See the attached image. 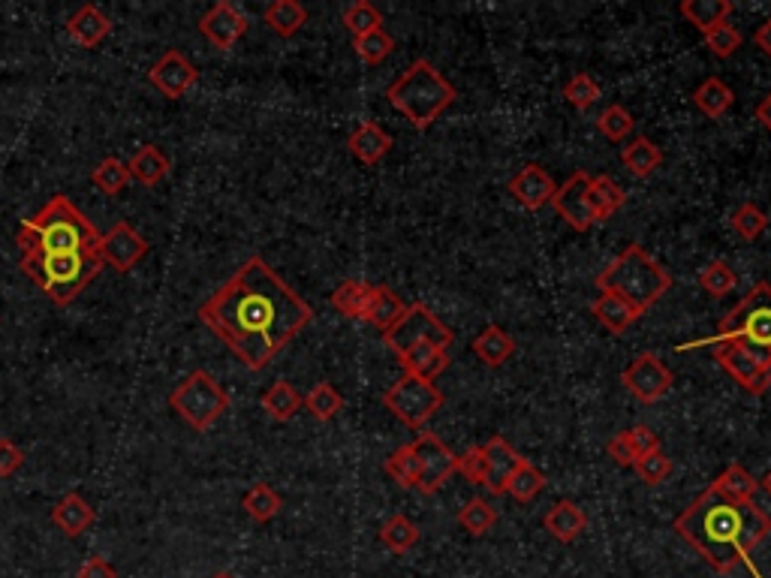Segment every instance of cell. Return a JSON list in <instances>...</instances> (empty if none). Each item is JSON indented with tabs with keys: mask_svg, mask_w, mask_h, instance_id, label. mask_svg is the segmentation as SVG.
I'll use <instances>...</instances> for the list:
<instances>
[{
	"mask_svg": "<svg viewBox=\"0 0 771 578\" xmlns=\"http://www.w3.org/2000/svg\"><path fill=\"white\" fill-rule=\"evenodd\" d=\"M200 320L247 371H266L271 359L311 325L313 308L262 256H250L215 296L205 298Z\"/></svg>",
	"mask_w": 771,
	"mask_h": 578,
	"instance_id": "1",
	"label": "cell"
},
{
	"mask_svg": "<svg viewBox=\"0 0 771 578\" xmlns=\"http://www.w3.org/2000/svg\"><path fill=\"white\" fill-rule=\"evenodd\" d=\"M676 534L705 564L718 573H735L738 566H747L750 576H759V569L750 561L757 545L771 537L769 512L759 510L757 503H730L711 488H705L688 510L676 518Z\"/></svg>",
	"mask_w": 771,
	"mask_h": 578,
	"instance_id": "2",
	"label": "cell"
},
{
	"mask_svg": "<svg viewBox=\"0 0 771 578\" xmlns=\"http://www.w3.org/2000/svg\"><path fill=\"white\" fill-rule=\"evenodd\" d=\"M100 232L67 196H54L37 217L18 227L15 244L25 254H100Z\"/></svg>",
	"mask_w": 771,
	"mask_h": 578,
	"instance_id": "3",
	"label": "cell"
},
{
	"mask_svg": "<svg viewBox=\"0 0 771 578\" xmlns=\"http://www.w3.org/2000/svg\"><path fill=\"white\" fill-rule=\"evenodd\" d=\"M455 85L447 81V76L434 67L432 61L416 57L410 67L398 76V79L386 88V100L389 106L404 115L410 127L416 130H428L452 103H455Z\"/></svg>",
	"mask_w": 771,
	"mask_h": 578,
	"instance_id": "4",
	"label": "cell"
},
{
	"mask_svg": "<svg viewBox=\"0 0 771 578\" xmlns=\"http://www.w3.org/2000/svg\"><path fill=\"white\" fill-rule=\"evenodd\" d=\"M596 290L600 293H615V296H621L624 301H630L633 308L645 313L672 290V274L645 247L627 244L621 254L596 274Z\"/></svg>",
	"mask_w": 771,
	"mask_h": 578,
	"instance_id": "5",
	"label": "cell"
},
{
	"mask_svg": "<svg viewBox=\"0 0 771 578\" xmlns=\"http://www.w3.org/2000/svg\"><path fill=\"white\" fill-rule=\"evenodd\" d=\"M106 262L100 254H25L22 271L54 305H69L88 290Z\"/></svg>",
	"mask_w": 771,
	"mask_h": 578,
	"instance_id": "6",
	"label": "cell"
},
{
	"mask_svg": "<svg viewBox=\"0 0 771 578\" xmlns=\"http://www.w3.org/2000/svg\"><path fill=\"white\" fill-rule=\"evenodd\" d=\"M745 344L771 352V283L759 281L735 308L720 320L718 337L708 344Z\"/></svg>",
	"mask_w": 771,
	"mask_h": 578,
	"instance_id": "7",
	"label": "cell"
},
{
	"mask_svg": "<svg viewBox=\"0 0 771 578\" xmlns=\"http://www.w3.org/2000/svg\"><path fill=\"white\" fill-rule=\"evenodd\" d=\"M169 407L188 422L190 428L208 431L230 410V395L208 371H193L172 389Z\"/></svg>",
	"mask_w": 771,
	"mask_h": 578,
	"instance_id": "8",
	"label": "cell"
},
{
	"mask_svg": "<svg viewBox=\"0 0 771 578\" xmlns=\"http://www.w3.org/2000/svg\"><path fill=\"white\" fill-rule=\"evenodd\" d=\"M383 403H386V410H389L398 422H404L407 428L422 431L437 416V410L444 407V395H440V389H437L434 383H428V380L404 374V377H398L393 386L386 389Z\"/></svg>",
	"mask_w": 771,
	"mask_h": 578,
	"instance_id": "9",
	"label": "cell"
},
{
	"mask_svg": "<svg viewBox=\"0 0 771 578\" xmlns=\"http://www.w3.org/2000/svg\"><path fill=\"white\" fill-rule=\"evenodd\" d=\"M383 337H386V347L395 356H401V352H407L410 347H420V344H432V347L449 350V344L455 341V332L447 323H440V317L428 305L416 301V305L407 308L398 325L389 329Z\"/></svg>",
	"mask_w": 771,
	"mask_h": 578,
	"instance_id": "10",
	"label": "cell"
},
{
	"mask_svg": "<svg viewBox=\"0 0 771 578\" xmlns=\"http://www.w3.org/2000/svg\"><path fill=\"white\" fill-rule=\"evenodd\" d=\"M715 359L747 395H766L771 389V352L745 344H715Z\"/></svg>",
	"mask_w": 771,
	"mask_h": 578,
	"instance_id": "11",
	"label": "cell"
},
{
	"mask_svg": "<svg viewBox=\"0 0 771 578\" xmlns=\"http://www.w3.org/2000/svg\"><path fill=\"white\" fill-rule=\"evenodd\" d=\"M621 383L627 386V391L642 403H657L664 398L666 391L672 389L676 374L664 364V359L657 352H639L633 362L624 368Z\"/></svg>",
	"mask_w": 771,
	"mask_h": 578,
	"instance_id": "12",
	"label": "cell"
},
{
	"mask_svg": "<svg viewBox=\"0 0 771 578\" xmlns=\"http://www.w3.org/2000/svg\"><path fill=\"white\" fill-rule=\"evenodd\" d=\"M413 449H416V455H420L422 461V476L416 491L432 498V494H437V491L444 488L449 476L455 473L459 455H455L437 434H432V431H420V437L413 440Z\"/></svg>",
	"mask_w": 771,
	"mask_h": 578,
	"instance_id": "13",
	"label": "cell"
},
{
	"mask_svg": "<svg viewBox=\"0 0 771 578\" xmlns=\"http://www.w3.org/2000/svg\"><path fill=\"white\" fill-rule=\"evenodd\" d=\"M149 254V242L136 232L130 223H115L108 229L106 235L100 239V259L112 266L118 274L133 271L142 259Z\"/></svg>",
	"mask_w": 771,
	"mask_h": 578,
	"instance_id": "14",
	"label": "cell"
},
{
	"mask_svg": "<svg viewBox=\"0 0 771 578\" xmlns=\"http://www.w3.org/2000/svg\"><path fill=\"white\" fill-rule=\"evenodd\" d=\"M247 27H250L247 15H244L232 0H217L215 7L200 18V30H203V37L211 42L215 49H220V52L235 49V42L242 40L244 34H247Z\"/></svg>",
	"mask_w": 771,
	"mask_h": 578,
	"instance_id": "15",
	"label": "cell"
},
{
	"mask_svg": "<svg viewBox=\"0 0 771 578\" xmlns=\"http://www.w3.org/2000/svg\"><path fill=\"white\" fill-rule=\"evenodd\" d=\"M149 81L160 91L163 97H169V100H181V97L188 94L190 88L200 81V69L193 67L178 49H169V52H163L160 57L151 64Z\"/></svg>",
	"mask_w": 771,
	"mask_h": 578,
	"instance_id": "16",
	"label": "cell"
},
{
	"mask_svg": "<svg viewBox=\"0 0 771 578\" xmlns=\"http://www.w3.org/2000/svg\"><path fill=\"white\" fill-rule=\"evenodd\" d=\"M588 188H591V176L584 169H579L552 196L557 217H564L576 232H588L596 223L594 215H591V205H588Z\"/></svg>",
	"mask_w": 771,
	"mask_h": 578,
	"instance_id": "17",
	"label": "cell"
},
{
	"mask_svg": "<svg viewBox=\"0 0 771 578\" xmlns=\"http://www.w3.org/2000/svg\"><path fill=\"white\" fill-rule=\"evenodd\" d=\"M483 455H486V479H483V488L488 494H506V485L513 479V473L518 471V464L525 458L515 452L513 446L506 437L494 434L488 444H483Z\"/></svg>",
	"mask_w": 771,
	"mask_h": 578,
	"instance_id": "18",
	"label": "cell"
},
{
	"mask_svg": "<svg viewBox=\"0 0 771 578\" xmlns=\"http://www.w3.org/2000/svg\"><path fill=\"white\" fill-rule=\"evenodd\" d=\"M557 184L552 181V176L542 169V166H537V163H528L525 169H518L513 178H510V193H513V200L522 205V208H528V211H540L542 205H549L552 202V196H555Z\"/></svg>",
	"mask_w": 771,
	"mask_h": 578,
	"instance_id": "19",
	"label": "cell"
},
{
	"mask_svg": "<svg viewBox=\"0 0 771 578\" xmlns=\"http://www.w3.org/2000/svg\"><path fill=\"white\" fill-rule=\"evenodd\" d=\"M67 34L81 49H97L112 34V18L103 10H97L94 3H81L67 18Z\"/></svg>",
	"mask_w": 771,
	"mask_h": 578,
	"instance_id": "20",
	"label": "cell"
},
{
	"mask_svg": "<svg viewBox=\"0 0 771 578\" xmlns=\"http://www.w3.org/2000/svg\"><path fill=\"white\" fill-rule=\"evenodd\" d=\"M347 151H350L356 160L362 166H377L389 151H393V136L386 133L380 124L362 121L347 139Z\"/></svg>",
	"mask_w": 771,
	"mask_h": 578,
	"instance_id": "21",
	"label": "cell"
},
{
	"mask_svg": "<svg viewBox=\"0 0 771 578\" xmlns=\"http://www.w3.org/2000/svg\"><path fill=\"white\" fill-rule=\"evenodd\" d=\"M52 522H54V527L64 534V537L76 539V537H81L88 527L94 525L97 512H94V506L88 503V500L81 498V494L69 491V494H64V498L54 503Z\"/></svg>",
	"mask_w": 771,
	"mask_h": 578,
	"instance_id": "22",
	"label": "cell"
},
{
	"mask_svg": "<svg viewBox=\"0 0 771 578\" xmlns=\"http://www.w3.org/2000/svg\"><path fill=\"white\" fill-rule=\"evenodd\" d=\"M542 525H545V530H549L557 542L569 545V542H576V539L584 534L588 515H584L582 506H576L573 500H561V503H555L552 510L545 512Z\"/></svg>",
	"mask_w": 771,
	"mask_h": 578,
	"instance_id": "23",
	"label": "cell"
},
{
	"mask_svg": "<svg viewBox=\"0 0 771 578\" xmlns=\"http://www.w3.org/2000/svg\"><path fill=\"white\" fill-rule=\"evenodd\" d=\"M591 313L603 323V329H609L612 335H624V332L633 323H639V317H642V310H637L630 301H624V298L615 296V293H600V296L591 301Z\"/></svg>",
	"mask_w": 771,
	"mask_h": 578,
	"instance_id": "24",
	"label": "cell"
},
{
	"mask_svg": "<svg viewBox=\"0 0 771 578\" xmlns=\"http://www.w3.org/2000/svg\"><path fill=\"white\" fill-rule=\"evenodd\" d=\"M127 169H130V178L139 181L142 188H157L163 178L172 172V163H169V157L157 145H142L127 160Z\"/></svg>",
	"mask_w": 771,
	"mask_h": 578,
	"instance_id": "25",
	"label": "cell"
},
{
	"mask_svg": "<svg viewBox=\"0 0 771 578\" xmlns=\"http://www.w3.org/2000/svg\"><path fill=\"white\" fill-rule=\"evenodd\" d=\"M398 359H401V364H404V374L428 380V383H434V380L440 377V374L449 368V352L440 350V347H432V344L410 347V350L401 352Z\"/></svg>",
	"mask_w": 771,
	"mask_h": 578,
	"instance_id": "26",
	"label": "cell"
},
{
	"mask_svg": "<svg viewBox=\"0 0 771 578\" xmlns=\"http://www.w3.org/2000/svg\"><path fill=\"white\" fill-rule=\"evenodd\" d=\"M624 202H627V193H624V188L618 184V181H615V178H609V176L591 178V188H588V205H591V215H594L596 223L618 215V211L624 208Z\"/></svg>",
	"mask_w": 771,
	"mask_h": 578,
	"instance_id": "27",
	"label": "cell"
},
{
	"mask_svg": "<svg viewBox=\"0 0 771 578\" xmlns=\"http://www.w3.org/2000/svg\"><path fill=\"white\" fill-rule=\"evenodd\" d=\"M621 160L624 166L630 169V176L651 178L664 166V151H660V145H657L654 139H648V136H637L630 145H624Z\"/></svg>",
	"mask_w": 771,
	"mask_h": 578,
	"instance_id": "28",
	"label": "cell"
},
{
	"mask_svg": "<svg viewBox=\"0 0 771 578\" xmlns=\"http://www.w3.org/2000/svg\"><path fill=\"white\" fill-rule=\"evenodd\" d=\"M708 488L723 500H730V503H750L754 494H757L759 483L750 476L745 464H730Z\"/></svg>",
	"mask_w": 771,
	"mask_h": 578,
	"instance_id": "29",
	"label": "cell"
},
{
	"mask_svg": "<svg viewBox=\"0 0 771 578\" xmlns=\"http://www.w3.org/2000/svg\"><path fill=\"white\" fill-rule=\"evenodd\" d=\"M374 298V283L368 281H344L332 293V308L347 320H365L368 305Z\"/></svg>",
	"mask_w": 771,
	"mask_h": 578,
	"instance_id": "30",
	"label": "cell"
},
{
	"mask_svg": "<svg viewBox=\"0 0 771 578\" xmlns=\"http://www.w3.org/2000/svg\"><path fill=\"white\" fill-rule=\"evenodd\" d=\"M404 313H407V305L401 301V298L395 296L389 286H374V298H371V305H368L365 323H371L374 329H380V332L386 335L389 329L398 325V320H401Z\"/></svg>",
	"mask_w": 771,
	"mask_h": 578,
	"instance_id": "31",
	"label": "cell"
},
{
	"mask_svg": "<svg viewBox=\"0 0 771 578\" xmlns=\"http://www.w3.org/2000/svg\"><path fill=\"white\" fill-rule=\"evenodd\" d=\"M262 18H266V25H269L278 37L290 40V37H296L298 30L305 27V22H308V10H305L298 0H274V3L266 7Z\"/></svg>",
	"mask_w": 771,
	"mask_h": 578,
	"instance_id": "32",
	"label": "cell"
},
{
	"mask_svg": "<svg viewBox=\"0 0 771 578\" xmlns=\"http://www.w3.org/2000/svg\"><path fill=\"white\" fill-rule=\"evenodd\" d=\"M693 103H696V108H699L703 115H708L711 121H718V118H723L732 108L735 94H732V88L727 81L711 76V79H705L703 85L693 91Z\"/></svg>",
	"mask_w": 771,
	"mask_h": 578,
	"instance_id": "33",
	"label": "cell"
},
{
	"mask_svg": "<svg viewBox=\"0 0 771 578\" xmlns=\"http://www.w3.org/2000/svg\"><path fill=\"white\" fill-rule=\"evenodd\" d=\"M259 403H262V410H266L271 419L290 422V419L301 410V395H298L296 386H293L290 380H278V383H271L269 389L262 391Z\"/></svg>",
	"mask_w": 771,
	"mask_h": 578,
	"instance_id": "34",
	"label": "cell"
},
{
	"mask_svg": "<svg viewBox=\"0 0 771 578\" xmlns=\"http://www.w3.org/2000/svg\"><path fill=\"white\" fill-rule=\"evenodd\" d=\"M730 10V0H681L678 3V13L684 15L693 27H699L703 34H708L711 27L723 25Z\"/></svg>",
	"mask_w": 771,
	"mask_h": 578,
	"instance_id": "35",
	"label": "cell"
},
{
	"mask_svg": "<svg viewBox=\"0 0 771 578\" xmlns=\"http://www.w3.org/2000/svg\"><path fill=\"white\" fill-rule=\"evenodd\" d=\"M474 352L488 368H501L515 352V341L503 332L501 325H486V329L476 335Z\"/></svg>",
	"mask_w": 771,
	"mask_h": 578,
	"instance_id": "36",
	"label": "cell"
},
{
	"mask_svg": "<svg viewBox=\"0 0 771 578\" xmlns=\"http://www.w3.org/2000/svg\"><path fill=\"white\" fill-rule=\"evenodd\" d=\"M380 542H383L389 552L407 554L410 549H416V542H420V527L413 525L404 512H395V515H389V518L380 525Z\"/></svg>",
	"mask_w": 771,
	"mask_h": 578,
	"instance_id": "37",
	"label": "cell"
},
{
	"mask_svg": "<svg viewBox=\"0 0 771 578\" xmlns=\"http://www.w3.org/2000/svg\"><path fill=\"white\" fill-rule=\"evenodd\" d=\"M386 473H389V479L401 485V488H416V485H420L422 461L420 455H416L413 444L398 446L393 455L386 458Z\"/></svg>",
	"mask_w": 771,
	"mask_h": 578,
	"instance_id": "38",
	"label": "cell"
},
{
	"mask_svg": "<svg viewBox=\"0 0 771 578\" xmlns=\"http://www.w3.org/2000/svg\"><path fill=\"white\" fill-rule=\"evenodd\" d=\"M242 506L254 522L266 525V522H271V518H278V512H281V506H284V500H281V494H278L271 485L257 483L247 494H244Z\"/></svg>",
	"mask_w": 771,
	"mask_h": 578,
	"instance_id": "39",
	"label": "cell"
},
{
	"mask_svg": "<svg viewBox=\"0 0 771 578\" xmlns=\"http://www.w3.org/2000/svg\"><path fill=\"white\" fill-rule=\"evenodd\" d=\"M459 525L471 537H486L488 530L498 525V510L486 498H471L459 510Z\"/></svg>",
	"mask_w": 771,
	"mask_h": 578,
	"instance_id": "40",
	"label": "cell"
},
{
	"mask_svg": "<svg viewBox=\"0 0 771 578\" xmlns=\"http://www.w3.org/2000/svg\"><path fill=\"white\" fill-rule=\"evenodd\" d=\"M301 403H305V410H308L317 422H332V419L344 410V398H340V391L335 389L332 383H317V386L301 398Z\"/></svg>",
	"mask_w": 771,
	"mask_h": 578,
	"instance_id": "41",
	"label": "cell"
},
{
	"mask_svg": "<svg viewBox=\"0 0 771 578\" xmlns=\"http://www.w3.org/2000/svg\"><path fill=\"white\" fill-rule=\"evenodd\" d=\"M91 181L100 193L106 196H118L121 190H127V184L133 181L130 178V169H127V160H118V157H106L94 166L91 172Z\"/></svg>",
	"mask_w": 771,
	"mask_h": 578,
	"instance_id": "42",
	"label": "cell"
},
{
	"mask_svg": "<svg viewBox=\"0 0 771 578\" xmlns=\"http://www.w3.org/2000/svg\"><path fill=\"white\" fill-rule=\"evenodd\" d=\"M542 488H545V476H542L540 467H534L528 458H525V461L518 464V471L513 473L510 485H506V494L518 500V503H530V500L540 494Z\"/></svg>",
	"mask_w": 771,
	"mask_h": 578,
	"instance_id": "43",
	"label": "cell"
},
{
	"mask_svg": "<svg viewBox=\"0 0 771 578\" xmlns=\"http://www.w3.org/2000/svg\"><path fill=\"white\" fill-rule=\"evenodd\" d=\"M344 27L350 30L352 40H359V37H368V34H374V30L383 27V13L374 3H368V0H356V3H350L344 10Z\"/></svg>",
	"mask_w": 771,
	"mask_h": 578,
	"instance_id": "44",
	"label": "cell"
},
{
	"mask_svg": "<svg viewBox=\"0 0 771 578\" xmlns=\"http://www.w3.org/2000/svg\"><path fill=\"white\" fill-rule=\"evenodd\" d=\"M730 227L735 229L745 242H757L759 235L769 229V215H766L759 205H754V202H745V205H738V208L732 211Z\"/></svg>",
	"mask_w": 771,
	"mask_h": 578,
	"instance_id": "45",
	"label": "cell"
},
{
	"mask_svg": "<svg viewBox=\"0 0 771 578\" xmlns=\"http://www.w3.org/2000/svg\"><path fill=\"white\" fill-rule=\"evenodd\" d=\"M735 283H738V278H735V271L730 269V262H723V259H715L711 266H705V269L699 271V286H703L705 296H730L732 290H735Z\"/></svg>",
	"mask_w": 771,
	"mask_h": 578,
	"instance_id": "46",
	"label": "cell"
},
{
	"mask_svg": "<svg viewBox=\"0 0 771 578\" xmlns=\"http://www.w3.org/2000/svg\"><path fill=\"white\" fill-rule=\"evenodd\" d=\"M596 127H600V133L606 136L609 142H624L627 136L637 130V121H633V115H630L621 103H612V106L600 112Z\"/></svg>",
	"mask_w": 771,
	"mask_h": 578,
	"instance_id": "47",
	"label": "cell"
},
{
	"mask_svg": "<svg viewBox=\"0 0 771 578\" xmlns=\"http://www.w3.org/2000/svg\"><path fill=\"white\" fill-rule=\"evenodd\" d=\"M352 49H356V54L362 57V64L377 67V64H383V61L395 52V40L383 30V27H380V30H374V34H368V37L352 40Z\"/></svg>",
	"mask_w": 771,
	"mask_h": 578,
	"instance_id": "48",
	"label": "cell"
},
{
	"mask_svg": "<svg viewBox=\"0 0 771 578\" xmlns=\"http://www.w3.org/2000/svg\"><path fill=\"white\" fill-rule=\"evenodd\" d=\"M633 471L639 473V479H642V483L651 485V488H657V485H664L666 479L672 476L676 464H672V458L666 455L664 449H657V452H648V455L637 458Z\"/></svg>",
	"mask_w": 771,
	"mask_h": 578,
	"instance_id": "49",
	"label": "cell"
},
{
	"mask_svg": "<svg viewBox=\"0 0 771 578\" xmlns=\"http://www.w3.org/2000/svg\"><path fill=\"white\" fill-rule=\"evenodd\" d=\"M564 97H567V103L573 108L588 112V108L594 106L596 100L603 97V91H600V85H596L588 73H576V76L564 85Z\"/></svg>",
	"mask_w": 771,
	"mask_h": 578,
	"instance_id": "50",
	"label": "cell"
},
{
	"mask_svg": "<svg viewBox=\"0 0 771 578\" xmlns=\"http://www.w3.org/2000/svg\"><path fill=\"white\" fill-rule=\"evenodd\" d=\"M703 37H705V46H708L711 54L720 57V61H727V57H732V54L742 49V34H738L732 25H727V22L718 27H711L708 34H703Z\"/></svg>",
	"mask_w": 771,
	"mask_h": 578,
	"instance_id": "51",
	"label": "cell"
},
{
	"mask_svg": "<svg viewBox=\"0 0 771 578\" xmlns=\"http://www.w3.org/2000/svg\"><path fill=\"white\" fill-rule=\"evenodd\" d=\"M455 473H461L467 483L483 485V479H486V455H483V446H471L464 455H459Z\"/></svg>",
	"mask_w": 771,
	"mask_h": 578,
	"instance_id": "52",
	"label": "cell"
},
{
	"mask_svg": "<svg viewBox=\"0 0 771 578\" xmlns=\"http://www.w3.org/2000/svg\"><path fill=\"white\" fill-rule=\"evenodd\" d=\"M624 437H627V444H630V449H633V455L637 458L648 455V452H657V449H660V437H657V434H654L648 425L627 428L624 431Z\"/></svg>",
	"mask_w": 771,
	"mask_h": 578,
	"instance_id": "53",
	"label": "cell"
},
{
	"mask_svg": "<svg viewBox=\"0 0 771 578\" xmlns=\"http://www.w3.org/2000/svg\"><path fill=\"white\" fill-rule=\"evenodd\" d=\"M22 464H25V452H22L10 437H0V479L15 476Z\"/></svg>",
	"mask_w": 771,
	"mask_h": 578,
	"instance_id": "54",
	"label": "cell"
},
{
	"mask_svg": "<svg viewBox=\"0 0 771 578\" xmlns=\"http://www.w3.org/2000/svg\"><path fill=\"white\" fill-rule=\"evenodd\" d=\"M606 452H609V458L618 464V467H633L637 464V455H633V449H630V444H627V437L621 434H615L609 444H606Z\"/></svg>",
	"mask_w": 771,
	"mask_h": 578,
	"instance_id": "55",
	"label": "cell"
},
{
	"mask_svg": "<svg viewBox=\"0 0 771 578\" xmlns=\"http://www.w3.org/2000/svg\"><path fill=\"white\" fill-rule=\"evenodd\" d=\"M76 578H118V569L108 564L106 557L94 554V557H88V561L79 566V576Z\"/></svg>",
	"mask_w": 771,
	"mask_h": 578,
	"instance_id": "56",
	"label": "cell"
},
{
	"mask_svg": "<svg viewBox=\"0 0 771 578\" xmlns=\"http://www.w3.org/2000/svg\"><path fill=\"white\" fill-rule=\"evenodd\" d=\"M754 42H757V49H762L771 57V15L766 18V25H759V30L754 34Z\"/></svg>",
	"mask_w": 771,
	"mask_h": 578,
	"instance_id": "57",
	"label": "cell"
},
{
	"mask_svg": "<svg viewBox=\"0 0 771 578\" xmlns=\"http://www.w3.org/2000/svg\"><path fill=\"white\" fill-rule=\"evenodd\" d=\"M754 115H757V121L771 133V94L759 100V106L754 108Z\"/></svg>",
	"mask_w": 771,
	"mask_h": 578,
	"instance_id": "58",
	"label": "cell"
},
{
	"mask_svg": "<svg viewBox=\"0 0 771 578\" xmlns=\"http://www.w3.org/2000/svg\"><path fill=\"white\" fill-rule=\"evenodd\" d=\"M762 488H766V491H769V494H771V471L766 473V479H762Z\"/></svg>",
	"mask_w": 771,
	"mask_h": 578,
	"instance_id": "59",
	"label": "cell"
},
{
	"mask_svg": "<svg viewBox=\"0 0 771 578\" xmlns=\"http://www.w3.org/2000/svg\"><path fill=\"white\" fill-rule=\"evenodd\" d=\"M211 578H232V576H230V573H215Z\"/></svg>",
	"mask_w": 771,
	"mask_h": 578,
	"instance_id": "60",
	"label": "cell"
}]
</instances>
